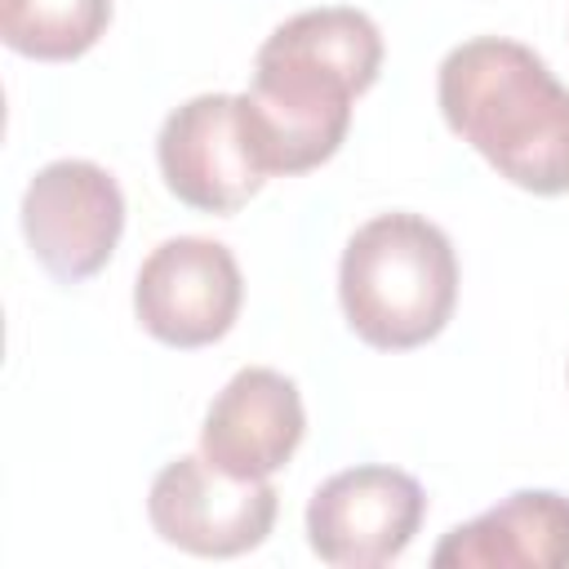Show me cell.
I'll use <instances>...</instances> for the list:
<instances>
[{"label": "cell", "instance_id": "cell-8", "mask_svg": "<svg viewBox=\"0 0 569 569\" xmlns=\"http://www.w3.org/2000/svg\"><path fill=\"white\" fill-rule=\"evenodd\" d=\"M124 231L120 182L93 160H53L22 191V236L40 267L80 284L107 267Z\"/></svg>", "mask_w": 569, "mask_h": 569}, {"label": "cell", "instance_id": "cell-3", "mask_svg": "<svg viewBox=\"0 0 569 569\" xmlns=\"http://www.w3.org/2000/svg\"><path fill=\"white\" fill-rule=\"evenodd\" d=\"M342 316L378 351L431 342L458 302V253L449 236L409 209L356 227L338 262Z\"/></svg>", "mask_w": 569, "mask_h": 569}, {"label": "cell", "instance_id": "cell-2", "mask_svg": "<svg viewBox=\"0 0 569 569\" xmlns=\"http://www.w3.org/2000/svg\"><path fill=\"white\" fill-rule=\"evenodd\" d=\"M445 124L507 182L533 196L569 191V84L520 40L476 36L436 71Z\"/></svg>", "mask_w": 569, "mask_h": 569}, {"label": "cell", "instance_id": "cell-5", "mask_svg": "<svg viewBox=\"0 0 569 569\" xmlns=\"http://www.w3.org/2000/svg\"><path fill=\"white\" fill-rule=\"evenodd\" d=\"M422 485L382 462L329 476L307 502V542L333 569H378L405 556L422 529Z\"/></svg>", "mask_w": 569, "mask_h": 569}, {"label": "cell", "instance_id": "cell-1", "mask_svg": "<svg viewBox=\"0 0 569 569\" xmlns=\"http://www.w3.org/2000/svg\"><path fill=\"white\" fill-rule=\"evenodd\" d=\"M382 71V31L369 13L329 4L284 18L253 58V84L240 111L267 173H307L325 164L347 129L351 102Z\"/></svg>", "mask_w": 569, "mask_h": 569}, {"label": "cell", "instance_id": "cell-11", "mask_svg": "<svg viewBox=\"0 0 569 569\" xmlns=\"http://www.w3.org/2000/svg\"><path fill=\"white\" fill-rule=\"evenodd\" d=\"M111 22V0H0V36L36 62H71L89 53Z\"/></svg>", "mask_w": 569, "mask_h": 569}, {"label": "cell", "instance_id": "cell-7", "mask_svg": "<svg viewBox=\"0 0 569 569\" xmlns=\"http://www.w3.org/2000/svg\"><path fill=\"white\" fill-rule=\"evenodd\" d=\"M164 187L200 213H236L271 178L253 151L240 93H196L173 107L156 138Z\"/></svg>", "mask_w": 569, "mask_h": 569}, {"label": "cell", "instance_id": "cell-6", "mask_svg": "<svg viewBox=\"0 0 569 569\" xmlns=\"http://www.w3.org/2000/svg\"><path fill=\"white\" fill-rule=\"evenodd\" d=\"M244 302L240 262L222 240L173 236L147 253L133 280L138 325L178 351L209 347L231 333Z\"/></svg>", "mask_w": 569, "mask_h": 569}, {"label": "cell", "instance_id": "cell-10", "mask_svg": "<svg viewBox=\"0 0 569 569\" xmlns=\"http://www.w3.org/2000/svg\"><path fill=\"white\" fill-rule=\"evenodd\" d=\"M436 569H569V498L556 489H516L467 525H453Z\"/></svg>", "mask_w": 569, "mask_h": 569}, {"label": "cell", "instance_id": "cell-9", "mask_svg": "<svg viewBox=\"0 0 569 569\" xmlns=\"http://www.w3.org/2000/svg\"><path fill=\"white\" fill-rule=\"evenodd\" d=\"M307 409L289 373L249 365L209 405L200 453L231 476H276L302 445Z\"/></svg>", "mask_w": 569, "mask_h": 569}, {"label": "cell", "instance_id": "cell-4", "mask_svg": "<svg viewBox=\"0 0 569 569\" xmlns=\"http://www.w3.org/2000/svg\"><path fill=\"white\" fill-rule=\"evenodd\" d=\"M280 511V493L267 476H231L204 453H182L151 480V529L191 556H244L267 542Z\"/></svg>", "mask_w": 569, "mask_h": 569}]
</instances>
